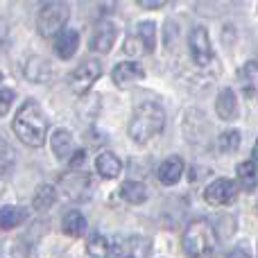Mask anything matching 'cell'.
<instances>
[{"label": "cell", "instance_id": "6da1fadb", "mask_svg": "<svg viewBox=\"0 0 258 258\" xmlns=\"http://www.w3.org/2000/svg\"><path fill=\"white\" fill-rule=\"evenodd\" d=\"M14 134L21 138L25 145L30 147H41L45 143V134H48V120H45L41 107L34 100H27L21 104V109L14 116Z\"/></svg>", "mask_w": 258, "mask_h": 258}, {"label": "cell", "instance_id": "7a4b0ae2", "mask_svg": "<svg viewBox=\"0 0 258 258\" xmlns=\"http://www.w3.org/2000/svg\"><path fill=\"white\" fill-rule=\"evenodd\" d=\"M165 127V111L156 102H143L134 109L132 120H129V138L138 145L147 143L150 138L159 136Z\"/></svg>", "mask_w": 258, "mask_h": 258}, {"label": "cell", "instance_id": "3957f363", "mask_svg": "<svg viewBox=\"0 0 258 258\" xmlns=\"http://www.w3.org/2000/svg\"><path fill=\"white\" fill-rule=\"evenodd\" d=\"M181 249L188 258H206L218 249V233L209 220H192L181 236Z\"/></svg>", "mask_w": 258, "mask_h": 258}, {"label": "cell", "instance_id": "277c9868", "mask_svg": "<svg viewBox=\"0 0 258 258\" xmlns=\"http://www.w3.org/2000/svg\"><path fill=\"white\" fill-rule=\"evenodd\" d=\"M71 18V9L63 0H50L43 7L39 9V16H36V27H39V34L50 39V36H57L61 30H66V23Z\"/></svg>", "mask_w": 258, "mask_h": 258}, {"label": "cell", "instance_id": "5b68a950", "mask_svg": "<svg viewBox=\"0 0 258 258\" xmlns=\"http://www.w3.org/2000/svg\"><path fill=\"white\" fill-rule=\"evenodd\" d=\"M100 75H102V63H100L98 59H86V61H82L80 66L71 73V80L68 82H71V89L82 95L100 80Z\"/></svg>", "mask_w": 258, "mask_h": 258}, {"label": "cell", "instance_id": "8992f818", "mask_svg": "<svg viewBox=\"0 0 258 258\" xmlns=\"http://www.w3.org/2000/svg\"><path fill=\"white\" fill-rule=\"evenodd\" d=\"M188 45H190V57L192 61L200 68H206L209 63H213V45H211V36L209 30L202 25H197L195 30L190 32V39H188Z\"/></svg>", "mask_w": 258, "mask_h": 258}, {"label": "cell", "instance_id": "52a82bcc", "mask_svg": "<svg viewBox=\"0 0 258 258\" xmlns=\"http://www.w3.org/2000/svg\"><path fill=\"white\" fill-rule=\"evenodd\" d=\"M152 249L150 238L145 236H118L113 240L116 258H147Z\"/></svg>", "mask_w": 258, "mask_h": 258}, {"label": "cell", "instance_id": "ba28073f", "mask_svg": "<svg viewBox=\"0 0 258 258\" xmlns=\"http://www.w3.org/2000/svg\"><path fill=\"white\" fill-rule=\"evenodd\" d=\"M238 183L233 179H215L213 183L204 188V200L211 206H227L231 202H236L238 197Z\"/></svg>", "mask_w": 258, "mask_h": 258}, {"label": "cell", "instance_id": "9c48e42d", "mask_svg": "<svg viewBox=\"0 0 258 258\" xmlns=\"http://www.w3.org/2000/svg\"><path fill=\"white\" fill-rule=\"evenodd\" d=\"M116 39H118L116 25H113L111 21H98L93 34H91L89 45L95 52H109V50L113 48V43H116Z\"/></svg>", "mask_w": 258, "mask_h": 258}, {"label": "cell", "instance_id": "30bf717a", "mask_svg": "<svg viewBox=\"0 0 258 258\" xmlns=\"http://www.w3.org/2000/svg\"><path fill=\"white\" fill-rule=\"evenodd\" d=\"M143 77H145V71H143L136 61H120V63H116V66H113V73H111L113 84L120 86V89H127V86L136 84V82H141Z\"/></svg>", "mask_w": 258, "mask_h": 258}, {"label": "cell", "instance_id": "8fae6325", "mask_svg": "<svg viewBox=\"0 0 258 258\" xmlns=\"http://www.w3.org/2000/svg\"><path fill=\"white\" fill-rule=\"evenodd\" d=\"M77 48H80V34H77V30L66 27V30H61L54 36V54L59 59H71L77 52Z\"/></svg>", "mask_w": 258, "mask_h": 258}, {"label": "cell", "instance_id": "7c38bea8", "mask_svg": "<svg viewBox=\"0 0 258 258\" xmlns=\"http://www.w3.org/2000/svg\"><path fill=\"white\" fill-rule=\"evenodd\" d=\"M238 84H240L242 93L247 98L258 95V63L256 61H247L238 68Z\"/></svg>", "mask_w": 258, "mask_h": 258}, {"label": "cell", "instance_id": "4fadbf2b", "mask_svg": "<svg viewBox=\"0 0 258 258\" xmlns=\"http://www.w3.org/2000/svg\"><path fill=\"white\" fill-rule=\"evenodd\" d=\"M50 147H52L54 156L61 161H68L75 152V141H73V134L68 129H57V132L50 136Z\"/></svg>", "mask_w": 258, "mask_h": 258}, {"label": "cell", "instance_id": "5bb4252c", "mask_svg": "<svg viewBox=\"0 0 258 258\" xmlns=\"http://www.w3.org/2000/svg\"><path fill=\"white\" fill-rule=\"evenodd\" d=\"M181 174H183V159L181 156H170V159H165L163 163L159 165L156 177H159V181L163 183V186H174V183L181 179Z\"/></svg>", "mask_w": 258, "mask_h": 258}, {"label": "cell", "instance_id": "9a60e30c", "mask_svg": "<svg viewBox=\"0 0 258 258\" xmlns=\"http://www.w3.org/2000/svg\"><path fill=\"white\" fill-rule=\"evenodd\" d=\"M236 174H238V188H242L245 192L256 190V186H258V163L254 159L238 163Z\"/></svg>", "mask_w": 258, "mask_h": 258}, {"label": "cell", "instance_id": "2e32d148", "mask_svg": "<svg viewBox=\"0 0 258 258\" xmlns=\"http://www.w3.org/2000/svg\"><path fill=\"white\" fill-rule=\"evenodd\" d=\"M215 113H218L222 120H233L238 116V100L233 89H222L215 98Z\"/></svg>", "mask_w": 258, "mask_h": 258}, {"label": "cell", "instance_id": "e0dca14e", "mask_svg": "<svg viewBox=\"0 0 258 258\" xmlns=\"http://www.w3.org/2000/svg\"><path fill=\"white\" fill-rule=\"evenodd\" d=\"M95 170H98L100 177L104 179H116L122 172V161L118 159L113 152H102L95 159Z\"/></svg>", "mask_w": 258, "mask_h": 258}, {"label": "cell", "instance_id": "ac0fdd59", "mask_svg": "<svg viewBox=\"0 0 258 258\" xmlns=\"http://www.w3.org/2000/svg\"><path fill=\"white\" fill-rule=\"evenodd\" d=\"M25 220H27V211L23 206H3L0 209V229L3 231L21 227Z\"/></svg>", "mask_w": 258, "mask_h": 258}, {"label": "cell", "instance_id": "d6986e66", "mask_svg": "<svg viewBox=\"0 0 258 258\" xmlns=\"http://www.w3.org/2000/svg\"><path fill=\"white\" fill-rule=\"evenodd\" d=\"M61 229L63 233H68L71 238H80L86 231V218L80 211H68L61 220Z\"/></svg>", "mask_w": 258, "mask_h": 258}, {"label": "cell", "instance_id": "ffe728a7", "mask_svg": "<svg viewBox=\"0 0 258 258\" xmlns=\"http://www.w3.org/2000/svg\"><path fill=\"white\" fill-rule=\"evenodd\" d=\"M54 202H57V190H54V186H50V183H41V186L36 188L34 197H32V206H34L36 211L52 209Z\"/></svg>", "mask_w": 258, "mask_h": 258}, {"label": "cell", "instance_id": "44dd1931", "mask_svg": "<svg viewBox=\"0 0 258 258\" xmlns=\"http://www.w3.org/2000/svg\"><path fill=\"white\" fill-rule=\"evenodd\" d=\"M120 197L127 204H143L147 200V188L143 181H125L120 186Z\"/></svg>", "mask_w": 258, "mask_h": 258}, {"label": "cell", "instance_id": "7402d4cb", "mask_svg": "<svg viewBox=\"0 0 258 258\" xmlns=\"http://www.w3.org/2000/svg\"><path fill=\"white\" fill-rule=\"evenodd\" d=\"M25 75L30 77L32 82H45L50 75H52V68H50V61L41 57H32L25 66Z\"/></svg>", "mask_w": 258, "mask_h": 258}, {"label": "cell", "instance_id": "603a6c76", "mask_svg": "<svg viewBox=\"0 0 258 258\" xmlns=\"http://www.w3.org/2000/svg\"><path fill=\"white\" fill-rule=\"evenodd\" d=\"M86 251H89L91 258H109L111 245H109V240L102 233L95 231V233H91L89 240H86Z\"/></svg>", "mask_w": 258, "mask_h": 258}, {"label": "cell", "instance_id": "cb8c5ba5", "mask_svg": "<svg viewBox=\"0 0 258 258\" xmlns=\"http://www.w3.org/2000/svg\"><path fill=\"white\" fill-rule=\"evenodd\" d=\"M218 147L224 154L236 152L238 147H240V132H238V129H227V132H222L218 136Z\"/></svg>", "mask_w": 258, "mask_h": 258}, {"label": "cell", "instance_id": "d4e9b609", "mask_svg": "<svg viewBox=\"0 0 258 258\" xmlns=\"http://www.w3.org/2000/svg\"><path fill=\"white\" fill-rule=\"evenodd\" d=\"M136 34L145 41V45L150 48V52L154 50V43H156V25L154 21H141L136 25Z\"/></svg>", "mask_w": 258, "mask_h": 258}, {"label": "cell", "instance_id": "484cf974", "mask_svg": "<svg viewBox=\"0 0 258 258\" xmlns=\"http://www.w3.org/2000/svg\"><path fill=\"white\" fill-rule=\"evenodd\" d=\"M122 50H125L129 57H143V54H150V48H147L145 41H143L138 34H129Z\"/></svg>", "mask_w": 258, "mask_h": 258}, {"label": "cell", "instance_id": "4316f807", "mask_svg": "<svg viewBox=\"0 0 258 258\" xmlns=\"http://www.w3.org/2000/svg\"><path fill=\"white\" fill-rule=\"evenodd\" d=\"M14 159H16V152H14V147L9 145L7 141H3V138H0V174H5L7 170H12Z\"/></svg>", "mask_w": 258, "mask_h": 258}, {"label": "cell", "instance_id": "83f0119b", "mask_svg": "<svg viewBox=\"0 0 258 258\" xmlns=\"http://www.w3.org/2000/svg\"><path fill=\"white\" fill-rule=\"evenodd\" d=\"M14 98H16V93H14L12 89H0V118L9 113V109H12V104H14Z\"/></svg>", "mask_w": 258, "mask_h": 258}, {"label": "cell", "instance_id": "f1b7e54d", "mask_svg": "<svg viewBox=\"0 0 258 258\" xmlns=\"http://www.w3.org/2000/svg\"><path fill=\"white\" fill-rule=\"evenodd\" d=\"M84 159H86L84 150H75V152H73V156L68 159V165H71V168L75 170V168H80V165L84 163Z\"/></svg>", "mask_w": 258, "mask_h": 258}, {"label": "cell", "instance_id": "f546056e", "mask_svg": "<svg viewBox=\"0 0 258 258\" xmlns=\"http://www.w3.org/2000/svg\"><path fill=\"white\" fill-rule=\"evenodd\" d=\"M170 0H138V5H141L143 9H161L165 7Z\"/></svg>", "mask_w": 258, "mask_h": 258}, {"label": "cell", "instance_id": "4dcf8cb0", "mask_svg": "<svg viewBox=\"0 0 258 258\" xmlns=\"http://www.w3.org/2000/svg\"><path fill=\"white\" fill-rule=\"evenodd\" d=\"M7 36H9V25H7V21H5V18H0V48L5 45Z\"/></svg>", "mask_w": 258, "mask_h": 258}, {"label": "cell", "instance_id": "1f68e13d", "mask_svg": "<svg viewBox=\"0 0 258 258\" xmlns=\"http://www.w3.org/2000/svg\"><path fill=\"white\" fill-rule=\"evenodd\" d=\"M227 258H251V254L247 249H242V247H236V249L229 251Z\"/></svg>", "mask_w": 258, "mask_h": 258}, {"label": "cell", "instance_id": "d6a6232c", "mask_svg": "<svg viewBox=\"0 0 258 258\" xmlns=\"http://www.w3.org/2000/svg\"><path fill=\"white\" fill-rule=\"evenodd\" d=\"M251 156H254V161L258 163V138H256V145H254V152H251Z\"/></svg>", "mask_w": 258, "mask_h": 258}]
</instances>
